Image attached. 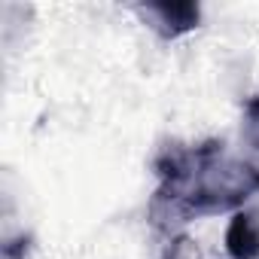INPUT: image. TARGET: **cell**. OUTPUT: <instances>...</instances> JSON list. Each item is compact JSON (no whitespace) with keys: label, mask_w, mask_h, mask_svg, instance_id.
Instances as JSON below:
<instances>
[{"label":"cell","mask_w":259,"mask_h":259,"mask_svg":"<svg viewBox=\"0 0 259 259\" xmlns=\"http://www.w3.org/2000/svg\"><path fill=\"white\" fill-rule=\"evenodd\" d=\"M141 13L168 40H174L180 34H189L201 22V7L189 4V0H180V4H147V7H141Z\"/></svg>","instance_id":"1"},{"label":"cell","mask_w":259,"mask_h":259,"mask_svg":"<svg viewBox=\"0 0 259 259\" xmlns=\"http://www.w3.org/2000/svg\"><path fill=\"white\" fill-rule=\"evenodd\" d=\"M229 259H259V210H235L226 226Z\"/></svg>","instance_id":"2"},{"label":"cell","mask_w":259,"mask_h":259,"mask_svg":"<svg viewBox=\"0 0 259 259\" xmlns=\"http://www.w3.org/2000/svg\"><path fill=\"white\" fill-rule=\"evenodd\" d=\"M247 125H250V135L259 132V95L247 104Z\"/></svg>","instance_id":"3"}]
</instances>
